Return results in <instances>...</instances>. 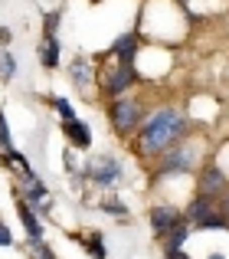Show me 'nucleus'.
I'll use <instances>...</instances> for the list:
<instances>
[{"mask_svg":"<svg viewBox=\"0 0 229 259\" xmlns=\"http://www.w3.org/2000/svg\"><path fill=\"white\" fill-rule=\"evenodd\" d=\"M190 164H193V154L187 151V148H177V151H170L164 161H160V171H164V174H180V171H187Z\"/></svg>","mask_w":229,"mask_h":259,"instance_id":"8","label":"nucleus"},{"mask_svg":"<svg viewBox=\"0 0 229 259\" xmlns=\"http://www.w3.org/2000/svg\"><path fill=\"white\" fill-rule=\"evenodd\" d=\"M69 82L76 85V89H85V85L92 82V63H89V59H82V56L72 59V66H69Z\"/></svg>","mask_w":229,"mask_h":259,"instance_id":"10","label":"nucleus"},{"mask_svg":"<svg viewBox=\"0 0 229 259\" xmlns=\"http://www.w3.org/2000/svg\"><path fill=\"white\" fill-rule=\"evenodd\" d=\"M184 128H187V118L177 108H160V112H154L147 118L144 132H141V145H144V151L157 154L164 148H170L174 141L184 138Z\"/></svg>","mask_w":229,"mask_h":259,"instance_id":"1","label":"nucleus"},{"mask_svg":"<svg viewBox=\"0 0 229 259\" xmlns=\"http://www.w3.org/2000/svg\"><path fill=\"white\" fill-rule=\"evenodd\" d=\"M187 236H190V227H184V223H177V227L170 230V240H167V253H177L180 246L187 243Z\"/></svg>","mask_w":229,"mask_h":259,"instance_id":"14","label":"nucleus"},{"mask_svg":"<svg viewBox=\"0 0 229 259\" xmlns=\"http://www.w3.org/2000/svg\"><path fill=\"white\" fill-rule=\"evenodd\" d=\"M0 145L10 151V125H7V115L0 112Z\"/></svg>","mask_w":229,"mask_h":259,"instance_id":"18","label":"nucleus"},{"mask_svg":"<svg viewBox=\"0 0 229 259\" xmlns=\"http://www.w3.org/2000/svg\"><path fill=\"white\" fill-rule=\"evenodd\" d=\"M20 220H23L26 227V236H30V243L43 240V223H39L36 210H33V203H20Z\"/></svg>","mask_w":229,"mask_h":259,"instance_id":"9","label":"nucleus"},{"mask_svg":"<svg viewBox=\"0 0 229 259\" xmlns=\"http://www.w3.org/2000/svg\"><path fill=\"white\" fill-rule=\"evenodd\" d=\"M89 253H92V256H98V259H105V246H102V236H98V233H92V240H89Z\"/></svg>","mask_w":229,"mask_h":259,"instance_id":"19","label":"nucleus"},{"mask_svg":"<svg viewBox=\"0 0 229 259\" xmlns=\"http://www.w3.org/2000/svg\"><path fill=\"white\" fill-rule=\"evenodd\" d=\"M223 190H226V177H223V171L210 167V171L203 174V181H200V194H203V197H216V194H223Z\"/></svg>","mask_w":229,"mask_h":259,"instance_id":"11","label":"nucleus"},{"mask_svg":"<svg viewBox=\"0 0 229 259\" xmlns=\"http://www.w3.org/2000/svg\"><path fill=\"white\" fill-rule=\"evenodd\" d=\"M206 259H226V256H223V253H210Z\"/></svg>","mask_w":229,"mask_h":259,"instance_id":"21","label":"nucleus"},{"mask_svg":"<svg viewBox=\"0 0 229 259\" xmlns=\"http://www.w3.org/2000/svg\"><path fill=\"white\" fill-rule=\"evenodd\" d=\"M131 85H134V66H118V69L105 79V89H108L111 95H121L125 89H131Z\"/></svg>","mask_w":229,"mask_h":259,"instance_id":"7","label":"nucleus"},{"mask_svg":"<svg viewBox=\"0 0 229 259\" xmlns=\"http://www.w3.org/2000/svg\"><path fill=\"white\" fill-rule=\"evenodd\" d=\"M85 177H89L92 184H98V187H115V184L121 181V161L111 158V154H98V158L89 161Z\"/></svg>","mask_w":229,"mask_h":259,"instance_id":"2","label":"nucleus"},{"mask_svg":"<svg viewBox=\"0 0 229 259\" xmlns=\"http://www.w3.org/2000/svg\"><path fill=\"white\" fill-rule=\"evenodd\" d=\"M210 213H213V200H210V197H203V194H200L197 200H193L190 207H187V223H193V227H200V223H203V220H206Z\"/></svg>","mask_w":229,"mask_h":259,"instance_id":"13","label":"nucleus"},{"mask_svg":"<svg viewBox=\"0 0 229 259\" xmlns=\"http://www.w3.org/2000/svg\"><path fill=\"white\" fill-rule=\"evenodd\" d=\"M138 118H141V105H138V102L121 99V102H115V105H111V121H115V128H118L121 135L134 132Z\"/></svg>","mask_w":229,"mask_h":259,"instance_id":"3","label":"nucleus"},{"mask_svg":"<svg viewBox=\"0 0 229 259\" xmlns=\"http://www.w3.org/2000/svg\"><path fill=\"white\" fill-rule=\"evenodd\" d=\"M13 72H17V59H13V53H0V79H13Z\"/></svg>","mask_w":229,"mask_h":259,"instance_id":"15","label":"nucleus"},{"mask_svg":"<svg viewBox=\"0 0 229 259\" xmlns=\"http://www.w3.org/2000/svg\"><path fill=\"white\" fill-rule=\"evenodd\" d=\"M226 217H229V197H226Z\"/></svg>","mask_w":229,"mask_h":259,"instance_id":"22","label":"nucleus"},{"mask_svg":"<svg viewBox=\"0 0 229 259\" xmlns=\"http://www.w3.org/2000/svg\"><path fill=\"white\" fill-rule=\"evenodd\" d=\"M102 210H105V213H111V217H125V203H121V200H105L102 203Z\"/></svg>","mask_w":229,"mask_h":259,"instance_id":"17","label":"nucleus"},{"mask_svg":"<svg viewBox=\"0 0 229 259\" xmlns=\"http://www.w3.org/2000/svg\"><path fill=\"white\" fill-rule=\"evenodd\" d=\"M63 132H66V138L72 141V148H92V128L85 125V121H79V118H69V121H63Z\"/></svg>","mask_w":229,"mask_h":259,"instance_id":"4","label":"nucleus"},{"mask_svg":"<svg viewBox=\"0 0 229 259\" xmlns=\"http://www.w3.org/2000/svg\"><path fill=\"white\" fill-rule=\"evenodd\" d=\"M59 53H63L59 39L56 36H46L43 46H39V63H43V69H56V66H59Z\"/></svg>","mask_w":229,"mask_h":259,"instance_id":"12","label":"nucleus"},{"mask_svg":"<svg viewBox=\"0 0 229 259\" xmlns=\"http://www.w3.org/2000/svg\"><path fill=\"white\" fill-rule=\"evenodd\" d=\"M13 243V236H10V227H4V223H0V246H10Z\"/></svg>","mask_w":229,"mask_h":259,"instance_id":"20","label":"nucleus"},{"mask_svg":"<svg viewBox=\"0 0 229 259\" xmlns=\"http://www.w3.org/2000/svg\"><path fill=\"white\" fill-rule=\"evenodd\" d=\"M111 53L118 56V63H121V66H134L138 36H134V33H125V36H118V39H115V46H111Z\"/></svg>","mask_w":229,"mask_h":259,"instance_id":"6","label":"nucleus"},{"mask_svg":"<svg viewBox=\"0 0 229 259\" xmlns=\"http://www.w3.org/2000/svg\"><path fill=\"white\" fill-rule=\"evenodd\" d=\"M52 105H56V112L63 115L66 121H69V118H76V112H72V102H69V99H63V95H59V99L52 102Z\"/></svg>","mask_w":229,"mask_h":259,"instance_id":"16","label":"nucleus"},{"mask_svg":"<svg viewBox=\"0 0 229 259\" xmlns=\"http://www.w3.org/2000/svg\"><path fill=\"white\" fill-rule=\"evenodd\" d=\"M177 223H180V213H177L174 207H154V210H151V227L157 230L160 236L170 233V230L177 227Z\"/></svg>","mask_w":229,"mask_h":259,"instance_id":"5","label":"nucleus"}]
</instances>
